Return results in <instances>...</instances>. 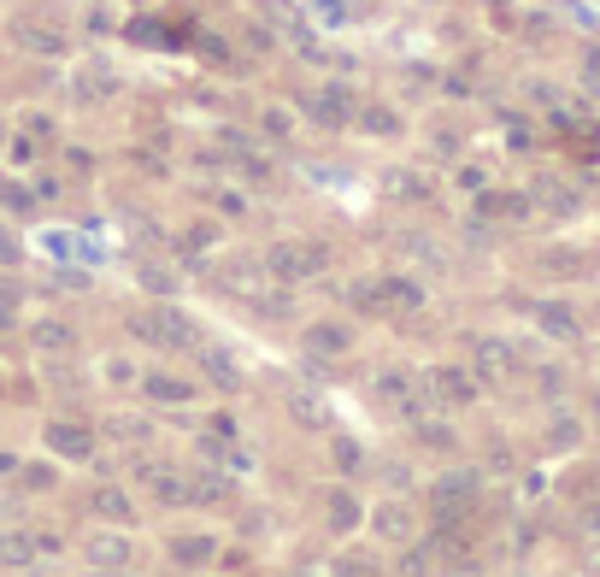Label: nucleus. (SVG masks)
<instances>
[{
    "label": "nucleus",
    "mask_w": 600,
    "mask_h": 577,
    "mask_svg": "<svg viewBox=\"0 0 600 577\" xmlns=\"http://www.w3.org/2000/svg\"><path fill=\"white\" fill-rule=\"evenodd\" d=\"M130 330L142 336V342H153V348H195L200 342V330H195V318L188 313H177V307H153V313H135L130 318Z\"/></svg>",
    "instance_id": "obj_1"
},
{
    "label": "nucleus",
    "mask_w": 600,
    "mask_h": 577,
    "mask_svg": "<svg viewBox=\"0 0 600 577\" xmlns=\"http://www.w3.org/2000/svg\"><path fill=\"white\" fill-rule=\"evenodd\" d=\"M42 443L59 454V460H89L95 454V436H89V424H65V418H54L42 431Z\"/></svg>",
    "instance_id": "obj_7"
},
{
    "label": "nucleus",
    "mask_w": 600,
    "mask_h": 577,
    "mask_svg": "<svg viewBox=\"0 0 600 577\" xmlns=\"http://www.w3.org/2000/svg\"><path fill=\"white\" fill-rule=\"evenodd\" d=\"M83 559H89V566H100V571H124V566H130V542L112 536V531H95L89 542H83Z\"/></svg>",
    "instance_id": "obj_8"
},
{
    "label": "nucleus",
    "mask_w": 600,
    "mask_h": 577,
    "mask_svg": "<svg viewBox=\"0 0 600 577\" xmlns=\"http://www.w3.org/2000/svg\"><path fill=\"white\" fill-rule=\"evenodd\" d=\"M353 348V330L348 325H318L306 330V353H348Z\"/></svg>",
    "instance_id": "obj_14"
},
{
    "label": "nucleus",
    "mask_w": 600,
    "mask_h": 577,
    "mask_svg": "<svg viewBox=\"0 0 600 577\" xmlns=\"http://www.w3.org/2000/svg\"><path fill=\"white\" fill-rule=\"evenodd\" d=\"M471 496H477V478H471V471H448V478L430 489V501H436V513H441V519H454Z\"/></svg>",
    "instance_id": "obj_9"
},
{
    "label": "nucleus",
    "mask_w": 600,
    "mask_h": 577,
    "mask_svg": "<svg viewBox=\"0 0 600 577\" xmlns=\"http://www.w3.org/2000/svg\"><path fill=\"white\" fill-rule=\"evenodd\" d=\"M200 366H207V378H212V383H236V378H242L225 348H200Z\"/></svg>",
    "instance_id": "obj_16"
},
{
    "label": "nucleus",
    "mask_w": 600,
    "mask_h": 577,
    "mask_svg": "<svg viewBox=\"0 0 600 577\" xmlns=\"http://www.w3.org/2000/svg\"><path fill=\"white\" fill-rule=\"evenodd\" d=\"M295 577H318V571H295Z\"/></svg>",
    "instance_id": "obj_24"
},
{
    "label": "nucleus",
    "mask_w": 600,
    "mask_h": 577,
    "mask_svg": "<svg viewBox=\"0 0 600 577\" xmlns=\"http://www.w3.org/2000/svg\"><path fill=\"white\" fill-rule=\"evenodd\" d=\"M371 395L377 401H383L389 406V413H401V418H418V383L413 378H406V371H377V378H371Z\"/></svg>",
    "instance_id": "obj_4"
},
{
    "label": "nucleus",
    "mask_w": 600,
    "mask_h": 577,
    "mask_svg": "<svg viewBox=\"0 0 600 577\" xmlns=\"http://www.w3.org/2000/svg\"><path fill=\"white\" fill-rule=\"evenodd\" d=\"M236 489L218 471H183V507H230Z\"/></svg>",
    "instance_id": "obj_5"
},
{
    "label": "nucleus",
    "mask_w": 600,
    "mask_h": 577,
    "mask_svg": "<svg viewBox=\"0 0 600 577\" xmlns=\"http://www.w3.org/2000/svg\"><path fill=\"white\" fill-rule=\"evenodd\" d=\"M112 436H124V443L135 436V443H142V436H148V418H112Z\"/></svg>",
    "instance_id": "obj_22"
},
{
    "label": "nucleus",
    "mask_w": 600,
    "mask_h": 577,
    "mask_svg": "<svg viewBox=\"0 0 600 577\" xmlns=\"http://www.w3.org/2000/svg\"><path fill=\"white\" fill-rule=\"evenodd\" d=\"M477 360H483L489 378H506V371H512V353H506L501 342H483V348H477Z\"/></svg>",
    "instance_id": "obj_20"
},
{
    "label": "nucleus",
    "mask_w": 600,
    "mask_h": 577,
    "mask_svg": "<svg viewBox=\"0 0 600 577\" xmlns=\"http://www.w3.org/2000/svg\"><path fill=\"white\" fill-rule=\"evenodd\" d=\"M148 395H160V401H188L195 389L177 383V378H148Z\"/></svg>",
    "instance_id": "obj_21"
},
{
    "label": "nucleus",
    "mask_w": 600,
    "mask_h": 577,
    "mask_svg": "<svg viewBox=\"0 0 600 577\" xmlns=\"http://www.w3.org/2000/svg\"><path fill=\"white\" fill-rule=\"evenodd\" d=\"M418 531V513L406 501H377L371 507V536H383V542H406Z\"/></svg>",
    "instance_id": "obj_6"
},
{
    "label": "nucleus",
    "mask_w": 600,
    "mask_h": 577,
    "mask_svg": "<svg viewBox=\"0 0 600 577\" xmlns=\"http://www.w3.org/2000/svg\"><path fill=\"white\" fill-rule=\"evenodd\" d=\"M418 283H406V277H383V283H366L359 288V307H371V313H406V307H418Z\"/></svg>",
    "instance_id": "obj_3"
},
{
    "label": "nucleus",
    "mask_w": 600,
    "mask_h": 577,
    "mask_svg": "<svg viewBox=\"0 0 600 577\" xmlns=\"http://www.w3.org/2000/svg\"><path fill=\"white\" fill-rule=\"evenodd\" d=\"M30 336H36V348H47V353H65V348H72V342H77V336H72V330H65V325H54V318H42V325H36V330H30Z\"/></svg>",
    "instance_id": "obj_17"
},
{
    "label": "nucleus",
    "mask_w": 600,
    "mask_h": 577,
    "mask_svg": "<svg viewBox=\"0 0 600 577\" xmlns=\"http://www.w3.org/2000/svg\"><path fill=\"white\" fill-rule=\"evenodd\" d=\"M89 513L107 519V524H130V519H135V501H130L118 483H100L95 496H89Z\"/></svg>",
    "instance_id": "obj_10"
},
{
    "label": "nucleus",
    "mask_w": 600,
    "mask_h": 577,
    "mask_svg": "<svg viewBox=\"0 0 600 577\" xmlns=\"http://www.w3.org/2000/svg\"><path fill=\"white\" fill-rule=\"evenodd\" d=\"M112 577H124V571H112Z\"/></svg>",
    "instance_id": "obj_25"
},
{
    "label": "nucleus",
    "mask_w": 600,
    "mask_h": 577,
    "mask_svg": "<svg viewBox=\"0 0 600 577\" xmlns=\"http://www.w3.org/2000/svg\"><path fill=\"white\" fill-rule=\"evenodd\" d=\"M42 548H36V536L30 531H0V566H30Z\"/></svg>",
    "instance_id": "obj_13"
},
{
    "label": "nucleus",
    "mask_w": 600,
    "mask_h": 577,
    "mask_svg": "<svg viewBox=\"0 0 600 577\" xmlns=\"http://www.w3.org/2000/svg\"><path fill=\"white\" fill-rule=\"evenodd\" d=\"M330 454H336V471H341V478H353V471L366 466V454H359V443H348V436H336Z\"/></svg>",
    "instance_id": "obj_19"
},
{
    "label": "nucleus",
    "mask_w": 600,
    "mask_h": 577,
    "mask_svg": "<svg viewBox=\"0 0 600 577\" xmlns=\"http://www.w3.org/2000/svg\"><path fill=\"white\" fill-rule=\"evenodd\" d=\"M218 554V536H177L171 542V559H177V566H207V559Z\"/></svg>",
    "instance_id": "obj_12"
},
{
    "label": "nucleus",
    "mask_w": 600,
    "mask_h": 577,
    "mask_svg": "<svg viewBox=\"0 0 600 577\" xmlns=\"http://www.w3.org/2000/svg\"><path fill=\"white\" fill-rule=\"evenodd\" d=\"M288 406H295L301 424H324V418H330V406H324L318 395H306V389H288Z\"/></svg>",
    "instance_id": "obj_18"
},
{
    "label": "nucleus",
    "mask_w": 600,
    "mask_h": 577,
    "mask_svg": "<svg viewBox=\"0 0 600 577\" xmlns=\"http://www.w3.org/2000/svg\"><path fill=\"white\" fill-rule=\"evenodd\" d=\"M7 325H12V313H7V307H0V336H7Z\"/></svg>",
    "instance_id": "obj_23"
},
{
    "label": "nucleus",
    "mask_w": 600,
    "mask_h": 577,
    "mask_svg": "<svg viewBox=\"0 0 600 577\" xmlns=\"http://www.w3.org/2000/svg\"><path fill=\"white\" fill-rule=\"evenodd\" d=\"M430 389H436V395L448 401V406H466V401L477 395V383H471L459 366H436V371H430Z\"/></svg>",
    "instance_id": "obj_11"
},
{
    "label": "nucleus",
    "mask_w": 600,
    "mask_h": 577,
    "mask_svg": "<svg viewBox=\"0 0 600 577\" xmlns=\"http://www.w3.org/2000/svg\"><path fill=\"white\" fill-rule=\"evenodd\" d=\"M324 507H330V524H336V531H353V524H359V501L348 496V489H330V496H324Z\"/></svg>",
    "instance_id": "obj_15"
},
{
    "label": "nucleus",
    "mask_w": 600,
    "mask_h": 577,
    "mask_svg": "<svg viewBox=\"0 0 600 577\" xmlns=\"http://www.w3.org/2000/svg\"><path fill=\"white\" fill-rule=\"evenodd\" d=\"M318 271H324V248H313V242H277L271 248V277L306 283V277H318Z\"/></svg>",
    "instance_id": "obj_2"
}]
</instances>
